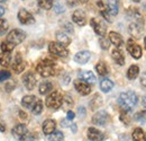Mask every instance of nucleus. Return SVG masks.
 Segmentation results:
<instances>
[{"instance_id":"1","label":"nucleus","mask_w":146,"mask_h":141,"mask_svg":"<svg viewBox=\"0 0 146 141\" xmlns=\"http://www.w3.org/2000/svg\"><path fill=\"white\" fill-rule=\"evenodd\" d=\"M138 103V96L136 93L128 90L125 93H121L118 97V104L124 112H131L133 108Z\"/></svg>"},{"instance_id":"2","label":"nucleus","mask_w":146,"mask_h":141,"mask_svg":"<svg viewBox=\"0 0 146 141\" xmlns=\"http://www.w3.org/2000/svg\"><path fill=\"white\" fill-rule=\"evenodd\" d=\"M36 71L44 78H47V77H51V76H54L55 75V63L51 60H43L40 61L36 67Z\"/></svg>"},{"instance_id":"3","label":"nucleus","mask_w":146,"mask_h":141,"mask_svg":"<svg viewBox=\"0 0 146 141\" xmlns=\"http://www.w3.org/2000/svg\"><path fill=\"white\" fill-rule=\"evenodd\" d=\"M45 104L48 108H53V109H57L60 108L62 104H63V96L58 93V91H52L46 101H45Z\"/></svg>"},{"instance_id":"4","label":"nucleus","mask_w":146,"mask_h":141,"mask_svg":"<svg viewBox=\"0 0 146 141\" xmlns=\"http://www.w3.org/2000/svg\"><path fill=\"white\" fill-rule=\"evenodd\" d=\"M48 51L51 54L60 58H65L69 55V50L58 42H51L48 44Z\"/></svg>"},{"instance_id":"5","label":"nucleus","mask_w":146,"mask_h":141,"mask_svg":"<svg viewBox=\"0 0 146 141\" xmlns=\"http://www.w3.org/2000/svg\"><path fill=\"white\" fill-rule=\"evenodd\" d=\"M25 38H26L25 32H23L21 30L16 28V30H13L11 32H9V34L7 35V40L6 41H8V42H10V43H13L15 45H18Z\"/></svg>"},{"instance_id":"6","label":"nucleus","mask_w":146,"mask_h":141,"mask_svg":"<svg viewBox=\"0 0 146 141\" xmlns=\"http://www.w3.org/2000/svg\"><path fill=\"white\" fill-rule=\"evenodd\" d=\"M17 17H18V20L23 25H32V24L35 23L34 16H33L28 10H26V9H24V8L20 9L18 11Z\"/></svg>"},{"instance_id":"7","label":"nucleus","mask_w":146,"mask_h":141,"mask_svg":"<svg viewBox=\"0 0 146 141\" xmlns=\"http://www.w3.org/2000/svg\"><path fill=\"white\" fill-rule=\"evenodd\" d=\"M23 83H24L25 87L28 90H33L37 84V78L35 76V73H33L32 71L26 72L24 75V77H23Z\"/></svg>"},{"instance_id":"8","label":"nucleus","mask_w":146,"mask_h":141,"mask_svg":"<svg viewBox=\"0 0 146 141\" xmlns=\"http://www.w3.org/2000/svg\"><path fill=\"white\" fill-rule=\"evenodd\" d=\"M127 51L130 53V55H131L134 59H136V60L141 59V56H142V48H141L137 43H135L133 40H128Z\"/></svg>"},{"instance_id":"9","label":"nucleus","mask_w":146,"mask_h":141,"mask_svg":"<svg viewBox=\"0 0 146 141\" xmlns=\"http://www.w3.org/2000/svg\"><path fill=\"white\" fill-rule=\"evenodd\" d=\"M109 121V114L106 111H99L92 116V123L96 125H105Z\"/></svg>"},{"instance_id":"10","label":"nucleus","mask_w":146,"mask_h":141,"mask_svg":"<svg viewBox=\"0 0 146 141\" xmlns=\"http://www.w3.org/2000/svg\"><path fill=\"white\" fill-rule=\"evenodd\" d=\"M90 24H91V27L93 28V31L96 32V34H98L101 37H105L107 30H106V26L104 25L102 21H100L97 18H92L91 20H90Z\"/></svg>"},{"instance_id":"11","label":"nucleus","mask_w":146,"mask_h":141,"mask_svg":"<svg viewBox=\"0 0 146 141\" xmlns=\"http://www.w3.org/2000/svg\"><path fill=\"white\" fill-rule=\"evenodd\" d=\"M74 87L76 89V91L82 95V96H87L91 93V87L88 83L86 81H81V80H75L74 81Z\"/></svg>"},{"instance_id":"12","label":"nucleus","mask_w":146,"mask_h":141,"mask_svg":"<svg viewBox=\"0 0 146 141\" xmlns=\"http://www.w3.org/2000/svg\"><path fill=\"white\" fill-rule=\"evenodd\" d=\"M72 20L79 26H84L87 24V16L86 13L81 9H76L74 10V13L72 14Z\"/></svg>"},{"instance_id":"13","label":"nucleus","mask_w":146,"mask_h":141,"mask_svg":"<svg viewBox=\"0 0 146 141\" xmlns=\"http://www.w3.org/2000/svg\"><path fill=\"white\" fill-rule=\"evenodd\" d=\"M27 132H28V130H27V126H26L25 124H17V125L14 126L13 130H11V134L14 136V138L19 141L23 139V137H24Z\"/></svg>"},{"instance_id":"14","label":"nucleus","mask_w":146,"mask_h":141,"mask_svg":"<svg viewBox=\"0 0 146 141\" xmlns=\"http://www.w3.org/2000/svg\"><path fill=\"white\" fill-rule=\"evenodd\" d=\"M87 136H88V139L91 141L105 140V134L101 131H99L98 129H96V128H89L88 129V132H87Z\"/></svg>"},{"instance_id":"15","label":"nucleus","mask_w":146,"mask_h":141,"mask_svg":"<svg viewBox=\"0 0 146 141\" xmlns=\"http://www.w3.org/2000/svg\"><path fill=\"white\" fill-rule=\"evenodd\" d=\"M90 58H91V52L83 50V51H80L74 55V61L79 64H86L90 60Z\"/></svg>"},{"instance_id":"16","label":"nucleus","mask_w":146,"mask_h":141,"mask_svg":"<svg viewBox=\"0 0 146 141\" xmlns=\"http://www.w3.org/2000/svg\"><path fill=\"white\" fill-rule=\"evenodd\" d=\"M143 25H144V24L137 23V21L131 23V24L129 25V28H128L130 35L134 36V37H139V36L142 35V32H143Z\"/></svg>"},{"instance_id":"17","label":"nucleus","mask_w":146,"mask_h":141,"mask_svg":"<svg viewBox=\"0 0 146 141\" xmlns=\"http://www.w3.org/2000/svg\"><path fill=\"white\" fill-rule=\"evenodd\" d=\"M25 67H26V64L23 61V59L20 56V53H17V55L15 58V61H14V64H13V69L15 71V73H21L25 70Z\"/></svg>"},{"instance_id":"18","label":"nucleus","mask_w":146,"mask_h":141,"mask_svg":"<svg viewBox=\"0 0 146 141\" xmlns=\"http://www.w3.org/2000/svg\"><path fill=\"white\" fill-rule=\"evenodd\" d=\"M36 101H37L36 96H34V95H26V96H24L23 99H21V105L24 106V107H26V108L32 109L33 106L35 105Z\"/></svg>"},{"instance_id":"19","label":"nucleus","mask_w":146,"mask_h":141,"mask_svg":"<svg viewBox=\"0 0 146 141\" xmlns=\"http://www.w3.org/2000/svg\"><path fill=\"white\" fill-rule=\"evenodd\" d=\"M55 128H56V122H55L54 120L48 119V120L44 121V123H43V132H44L46 136H48V134H51L52 132H54Z\"/></svg>"},{"instance_id":"20","label":"nucleus","mask_w":146,"mask_h":141,"mask_svg":"<svg viewBox=\"0 0 146 141\" xmlns=\"http://www.w3.org/2000/svg\"><path fill=\"white\" fill-rule=\"evenodd\" d=\"M79 77H80V79H82L83 81H86L88 84H94L97 81L96 76L92 73L91 71H81L79 73Z\"/></svg>"},{"instance_id":"21","label":"nucleus","mask_w":146,"mask_h":141,"mask_svg":"<svg viewBox=\"0 0 146 141\" xmlns=\"http://www.w3.org/2000/svg\"><path fill=\"white\" fill-rule=\"evenodd\" d=\"M55 35H56L57 42L61 43V44L64 45V46H66V45H69V44L71 43V38H70V36L68 35V33H65V32L58 31V32H56Z\"/></svg>"},{"instance_id":"22","label":"nucleus","mask_w":146,"mask_h":141,"mask_svg":"<svg viewBox=\"0 0 146 141\" xmlns=\"http://www.w3.org/2000/svg\"><path fill=\"white\" fill-rule=\"evenodd\" d=\"M111 56H112L113 61H115L117 64H119V66H124V64H125V56H124V54H123V52H121L120 50L115 49V50L111 52Z\"/></svg>"},{"instance_id":"23","label":"nucleus","mask_w":146,"mask_h":141,"mask_svg":"<svg viewBox=\"0 0 146 141\" xmlns=\"http://www.w3.org/2000/svg\"><path fill=\"white\" fill-rule=\"evenodd\" d=\"M109 41L116 48H120L123 45V37L120 36V34H118L116 32H110L109 33Z\"/></svg>"},{"instance_id":"24","label":"nucleus","mask_w":146,"mask_h":141,"mask_svg":"<svg viewBox=\"0 0 146 141\" xmlns=\"http://www.w3.org/2000/svg\"><path fill=\"white\" fill-rule=\"evenodd\" d=\"M108 10L111 16H116L119 13V0H108Z\"/></svg>"},{"instance_id":"25","label":"nucleus","mask_w":146,"mask_h":141,"mask_svg":"<svg viewBox=\"0 0 146 141\" xmlns=\"http://www.w3.org/2000/svg\"><path fill=\"white\" fill-rule=\"evenodd\" d=\"M131 138H133V141H146V134L143 131V129L137 128L133 131Z\"/></svg>"},{"instance_id":"26","label":"nucleus","mask_w":146,"mask_h":141,"mask_svg":"<svg viewBox=\"0 0 146 141\" xmlns=\"http://www.w3.org/2000/svg\"><path fill=\"white\" fill-rule=\"evenodd\" d=\"M52 89H53L52 83H50V81H42L40 85H39V87H38V91H39L40 95H46Z\"/></svg>"},{"instance_id":"27","label":"nucleus","mask_w":146,"mask_h":141,"mask_svg":"<svg viewBox=\"0 0 146 141\" xmlns=\"http://www.w3.org/2000/svg\"><path fill=\"white\" fill-rule=\"evenodd\" d=\"M112 88H113V83L108 78H105L100 81V89L104 93H109Z\"/></svg>"},{"instance_id":"28","label":"nucleus","mask_w":146,"mask_h":141,"mask_svg":"<svg viewBox=\"0 0 146 141\" xmlns=\"http://www.w3.org/2000/svg\"><path fill=\"white\" fill-rule=\"evenodd\" d=\"M138 75H139V68H138L137 66L133 64V66H130V67L128 68L127 78L129 79V80H134V79H136V78L138 77Z\"/></svg>"},{"instance_id":"29","label":"nucleus","mask_w":146,"mask_h":141,"mask_svg":"<svg viewBox=\"0 0 146 141\" xmlns=\"http://www.w3.org/2000/svg\"><path fill=\"white\" fill-rule=\"evenodd\" d=\"M96 70H97L99 76H107L108 72H109V69H108L107 64L105 62H102V61H100V62H98L96 64Z\"/></svg>"},{"instance_id":"30","label":"nucleus","mask_w":146,"mask_h":141,"mask_svg":"<svg viewBox=\"0 0 146 141\" xmlns=\"http://www.w3.org/2000/svg\"><path fill=\"white\" fill-rule=\"evenodd\" d=\"M11 62V56L8 52L0 53V66L2 67H8Z\"/></svg>"},{"instance_id":"31","label":"nucleus","mask_w":146,"mask_h":141,"mask_svg":"<svg viewBox=\"0 0 146 141\" xmlns=\"http://www.w3.org/2000/svg\"><path fill=\"white\" fill-rule=\"evenodd\" d=\"M102 105V98H101V96L100 95H94L93 96V98H92L91 101H90V107H91V109H97V108H99L100 106Z\"/></svg>"},{"instance_id":"32","label":"nucleus","mask_w":146,"mask_h":141,"mask_svg":"<svg viewBox=\"0 0 146 141\" xmlns=\"http://www.w3.org/2000/svg\"><path fill=\"white\" fill-rule=\"evenodd\" d=\"M48 140L50 141H63L64 140V134L61 131H54L51 134H48Z\"/></svg>"},{"instance_id":"33","label":"nucleus","mask_w":146,"mask_h":141,"mask_svg":"<svg viewBox=\"0 0 146 141\" xmlns=\"http://www.w3.org/2000/svg\"><path fill=\"white\" fill-rule=\"evenodd\" d=\"M37 3L42 9L45 10H50L53 7V0H37Z\"/></svg>"},{"instance_id":"34","label":"nucleus","mask_w":146,"mask_h":141,"mask_svg":"<svg viewBox=\"0 0 146 141\" xmlns=\"http://www.w3.org/2000/svg\"><path fill=\"white\" fill-rule=\"evenodd\" d=\"M15 44H13V43H10V42H8V41H5V42H2L1 43V45H0V48H1V50H2V52H8L10 53L14 49H15Z\"/></svg>"},{"instance_id":"35","label":"nucleus","mask_w":146,"mask_h":141,"mask_svg":"<svg viewBox=\"0 0 146 141\" xmlns=\"http://www.w3.org/2000/svg\"><path fill=\"white\" fill-rule=\"evenodd\" d=\"M134 120L141 123H145L146 122V111H139L134 115Z\"/></svg>"},{"instance_id":"36","label":"nucleus","mask_w":146,"mask_h":141,"mask_svg":"<svg viewBox=\"0 0 146 141\" xmlns=\"http://www.w3.org/2000/svg\"><path fill=\"white\" fill-rule=\"evenodd\" d=\"M42 111H43V102L40 99H37L35 105L33 106V108H32V112H33V114L38 115V114L42 113Z\"/></svg>"},{"instance_id":"37","label":"nucleus","mask_w":146,"mask_h":141,"mask_svg":"<svg viewBox=\"0 0 146 141\" xmlns=\"http://www.w3.org/2000/svg\"><path fill=\"white\" fill-rule=\"evenodd\" d=\"M8 27H9V24L8 21L5 19V18H0V34H5L7 31H8Z\"/></svg>"},{"instance_id":"38","label":"nucleus","mask_w":146,"mask_h":141,"mask_svg":"<svg viewBox=\"0 0 146 141\" xmlns=\"http://www.w3.org/2000/svg\"><path fill=\"white\" fill-rule=\"evenodd\" d=\"M100 11H101L102 17L105 18L108 23H112V18H111V15H110L109 10H108V8H107V7H106V8H104V9H100Z\"/></svg>"},{"instance_id":"39","label":"nucleus","mask_w":146,"mask_h":141,"mask_svg":"<svg viewBox=\"0 0 146 141\" xmlns=\"http://www.w3.org/2000/svg\"><path fill=\"white\" fill-rule=\"evenodd\" d=\"M11 77V73L7 70H1L0 71V83L6 81L7 79H9Z\"/></svg>"},{"instance_id":"40","label":"nucleus","mask_w":146,"mask_h":141,"mask_svg":"<svg viewBox=\"0 0 146 141\" xmlns=\"http://www.w3.org/2000/svg\"><path fill=\"white\" fill-rule=\"evenodd\" d=\"M62 105H65L68 108H70L71 106L73 105V99L71 96H69V95H65L64 97H63V104Z\"/></svg>"},{"instance_id":"41","label":"nucleus","mask_w":146,"mask_h":141,"mask_svg":"<svg viewBox=\"0 0 146 141\" xmlns=\"http://www.w3.org/2000/svg\"><path fill=\"white\" fill-rule=\"evenodd\" d=\"M53 8H54V11L56 14H63V13L65 11L64 7H63L61 3H55L54 6H53Z\"/></svg>"},{"instance_id":"42","label":"nucleus","mask_w":146,"mask_h":141,"mask_svg":"<svg viewBox=\"0 0 146 141\" xmlns=\"http://www.w3.org/2000/svg\"><path fill=\"white\" fill-rule=\"evenodd\" d=\"M100 45H101V49H104V50H108L109 49V42L105 38V37H101L100 38Z\"/></svg>"},{"instance_id":"43","label":"nucleus","mask_w":146,"mask_h":141,"mask_svg":"<svg viewBox=\"0 0 146 141\" xmlns=\"http://www.w3.org/2000/svg\"><path fill=\"white\" fill-rule=\"evenodd\" d=\"M63 26H64V30H65L68 33H73L74 30H73V26L71 25V23H65Z\"/></svg>"},{"instance_id":"44","label":"nucleus","mask_w":146,"mask_h":141,"mask_svg":"<svg viewBox=\"0 0 146 141\" xmlns=\"http://www.w3.org/2000/svg\"><path fill=\"white\" fill-rule=\"evenodd\" d=\"M20 141H34V137H33V134H31V133L27 132Z\"/></svg>"},{"instance_id":"45","label":"nucleus","mask_w":146,"mask_h":141,"mask_svg":"<svg viewBox=\"0 0 146 141\" xmlns=\"http://www.w3.org/2000/svg\"><path fill=\"white\" fill-rule=\"evenodd\" d=\"M141 84H142V86L146 88V72H144L142 76H141Z\"/></svg>"},{"instance_id":"46","label":"nucleus","mask_w":146,"mask_h":141,"mask_svg":"<svg viewBox=\"0 0 146 141\" xmlns=\"http://www.w3.org/2000/svg\"><path fill=\"white\" fill-rule=\"evenodd\" d=\"M74 117H75V114H74V112H72V111H68V114H66V119H68L69 121H72Z\"/></svg>"},{"instance_id":"47","label":"nucleus","mask_w":146,"mask_h":141,"mask_svg":"<svg viewBox=\"0 0 146 141\" xmlns=\"http://www.w3.org/2000/svg\"><path fill=\"white\" fill-rule=\"evenodd\" d=\"M78 112H79V114H80L81 116H84V115H86V108H84L83 106H81V107H79V109H78Z\"/></svg>"},{"instance_id":"48","label":"nucleus","mask_w":146,"mask_h":141,"mask_svg":"<svg viewBox=\"0 0 146 141\" xmlns=\"http://www.w3.org/2000/svg\"><path fill=\"white\" fill-rule=\"evenodd\" d=\"M19 117H20L21 120H23V119H24V120H26V119H27V114H26L25 112L20 111V112H19Z\"/></svg>"},{"instance_id":"49","label":"nucleus","mask_w":146,"mask_h":141,"mask_svg":"<svg viewBox=\"0 0 146 141\" xmlns=\"http://www.w3.org/2000/svg\"><path fill=\"white\" fill-rule=\"evenodd\" d=\"M69 120L68 119H65V120H62L61 121V124H62V126H64V128H68L69 126V122H68Z\"/></svg>"},{"instance_id":"50","label":"nucleus","mask_w":146,"mask_h":141,"mask_svg":"<svg viewBox=\"0 0 146 141\" xmlns=\"http://www.w3.org/2000/svg\"><path fill=\"white\" fill-rule=\"evenodd\" d=\"M120 121H123L125 124H128V121L126 120V116L124 115V113H123V114H120Z\"/></svg>"},{"instance_id":"51","label":"nucleus","mask_w":146,"mask_h":141,"mask_svg":"<svg viewBox=\"0 0 146 141\" xmlns=\"http://www.w3.org/2000/svg\"><path fill=\"white\" fill-rule=\"evenodd\" d=\"M66 2L69 6H74L76 3V0H66Z\"/></svg>"},{"instance_id":"52","label":"nucleus","mask_w":146,"mask_h":141,"mask_svg":"<svg viewBox=\"0 0 146 141\" xmlns=\"http://www.w3.org/2000/svg\"><path fill=\"white\" fill-rule=\"evenodd\" d=\"M5 131H6V126H5V124L0 122V132H5Z\"/></svg>"},{"instance_id":"53","label":"nucleus","mask_w":146,"mask_h":141,"mask_svg":"<svg viewBox=\"0 0 146 141\" xmlns=\"http://www.w3.org/2000/svg\"><path fill=\"white\" fill-rule=\"evenodd\" d=\"M5 11H6L5 8H3L2 6H0V17H2V16L5 15Z\"/></svg>"},{"instance_id":"54","label":"nucleus","mask_w":146,"mask_h":141,"mask_svg":"<svg viewBox=\"0 0 146 141\" xmlns=\"http://www.w3.org/2000/svg\"><path fill=\"white\" fill-rule=\"evenodd\" d=\"M142 105L146 107V95L145 96H143V98H142Z\"/></svg>"},{"instance_id":"55","label":"nucleus","mask_w":146,"mask_h":141,"mask_svg":"<svg viewBox=\"0 0 146 141\" xmlns=\"http://www.w3.org/2000/svg\"><path fill=\"white\" fill-rule=\"evenodd\" d=\"M71 128H72L73 132H76V124H72V125H71Z\"/></svg>"},{"instance_id":"56","label":"nucleus","mask_w":146,"mask_h":141,"mask_svg":"<svg viewBox=\"0 0 146 141\" xmlns=\"http://www.w3.org/2000/svg\"><path fill=\"white\" fill-rule=\"evenodd\" d=\"M79 1H80V2H82V3H86L88 0H79Z\"/></svg>"},{"instance_id":"57","label":"nucleus","mask_w":146,"mask_h":141,"mask_svg":"<svg viewBox=\"0 0 146 141\" xmlns=\"http://www.w3.org/2000/svg\"><path fill=\"white\" fill-rule=\"evenodd\" d=\"M3 2H7V0H0V3H3Z\"/></svg>"},{"instance_id":"58","label":"nucleus","mask_w":146,"mask_h":141,"mask_svg":"<svg viewBox=\"0 0 146 141\" xmlns=\"http://www.w3.org/2000/svg\"><path fill=\"white\" fill-rule=\"evenodd\" d=\"M144 44H145V49H146V36H145V38H144Z\"/></svg>"},{"instance_id":"59","label":"nucleus","mask_w":146,"mask_h":141,"mask_svg":"<svg viewBox=\"0 0 146 141\" xmlns=\"http://www.w3.org/2000/svg\"><path fill=\"white\" fill-rule=\"evenodd\" d=\"M133 1H135V2H139L141 0H133Z\"/></svg>"}]
</instances>
